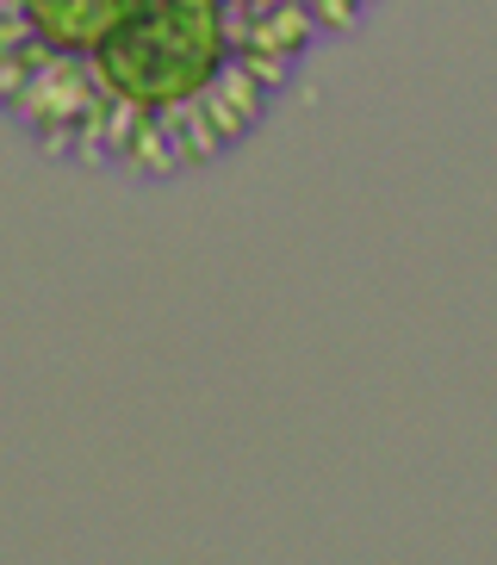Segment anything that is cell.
I'll return each mask as SVG.
<instances>
[{"instance_id":"1","label":"cell","mask_w":497,"mask_h":565,"mask_svg":"<svg viewBox=\"0 0 497 565\" xmlns=\"http://www.w3.org/2000/svg\"><path fill=\"white\" fill-rule=\"evenodd\" d=\"M99 94L137 118H175L231 68L224 0H137L87 56Z\"/></svg>"},{"instance_id":"2","label":"cell","mask_w":497,"mask_h":565,"mask_svg":"<svg viewBox=\"0 0 497 565\" xmlns=\"http://www.w3.org/2000/svg\"><path fill=\"white\" fill-rule=\"evenodd\" d=\"M137 0H0V44L32 63H87Z\"/></svg>"},{"instance_id":"3","label":"cell","mask_w":497,"mask_h":565,"mask_svg":"<svg viewBox=\"0 0 497 565\" xmlns=\"http://www.w3.org/2000/svg\"><path fill=\"white\" fill-rule=\"evenodd\" d=\"M224 7H243V13H281V7H298V0H224Z\"/></svg>"}]
</instances>
